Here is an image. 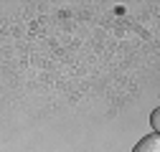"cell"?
<instances>
[{
    "mask_svg": "<svg viewBox=\"0 0 160 152\" xmlns=\"http://www.w3.org/2000/svg\"><path fill=\"white\" fill-rule=\"evenodd\" d=\"M132 152H160V137H158V132L142 137V140L132 147Z\"/></svg>",
    "mask_w": 160,
    "mask_h": 152,
    "instance_id": "cell-1",
    "label": "cell"
},
{
    "mask_svg": "<svg viewBox=\"0 0 160 152\" xmlns=\"http://www.w3.org/2000/svg\"><path fill=\"white\" fill-rule=\"evenodd\" d=\"M150 122H152V127H155V132H158V129H160V112H158V109L152 112V117H150Z\"/></svg>",
    "mask_w": 160,
    "mask_h": 152,
    "instance_id": "cell-2",
    "label": "cell"
}]
</instances>
